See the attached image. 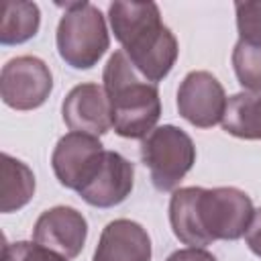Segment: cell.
Returning a JSON list of instances; mask_svg holds the SVG:
<instances>
[{
    "instance_id": "cell-1",
    "label": "cell",
    "mask_w": 261,
    "mask_h": 261,
    "mask_svg": "<svg viewBox=\"0 0 261 261\" xmlns=\"http://www.w3.org/2000/svg\"><path fill=\"white\" fill-rule=\"evenodd\" d=\"M108 18L116 41L149 82H161L177 59V39L161 22L155 2H112Z\"/></svg>"
},
{
    "instance_id": "cell-2",
    "label": "cell",
    "mask_w": 261,
    "mask_h": 261,
    "mask_svg": "<svg viewBox=\"0 0 261 261\" xmlns=\"http://www.w3.org/2000/svg\"><path fill=\"white\" fill-rule=\"evenodd\" d=\"M102 82L116 135L124 139H145L155 130L161 116L159 90L137 71L124 51H114L110 55Z\"/></svg>"
},
{
    "instance_id": "cell-3",
    "label": "cell",
    "mask_w": 261,
    "mask_h": 261,
    "mask_svg": "<svg viewBox=\"0 0 261 261\" xmlns=\"http://www.w3.org/2000/svg\"><path fill=\"white\" fill-rule=\"evenodd\" d=\"M59 6L65 8L55 35L59 57L73 69L94 67L110 45L102 12L90 2H69Z\"/></svg>"
},
{
    "instance_id": "cell-4",
    "label": "cell",
    "mask_w": 261,
    "mask_h": 261,
    "mask_svg": "<svg viewBox=\"0 0 261 261\" xmlns=\"http://www.w3.org/2000/svg\"><path fill=\"white\" fill-rule=\"evenodd\" d=\"M141 157L151 171L153 186L159 192H171L196 163V147L188 133L163 124L143 139Z\"/></svg>"
},
{
    "instance_id": "cell-5",
    "label": "cell",
    "mask_w": 261,
    "mask_h": 261,
    "mask_svg": "<svg viewBox=\"0 0 261 261\" xmlns=\"http://www.w3.org/2000/svg\"><path fill=\"white\" fill-rule=\"evenodd\" d=\"M196 210L208 243L241 239L255 214L251 198L239 188H198Z\"/></svg>"
},
{
    "instance_id": "cell-6",
    "label": "cell",
    "mask_w": 261,
    "mask_h": 261,
    "mask_svg": "<svg viewBox=\"0 0 261 261\" xmlns=\"http://www.w3.org/2000/svg\"><path fill=\"white\" fill-rule=\"evenodd\" d=\"M53 90V75L47 63L33 55L10 59L0 73V96L14 110H33L45 104Z\"/></svg>"
},
{
    "instance_id": "cell-7",
    "label": "cell",
    "mask_w": 261,
    "mask_h": 261,
    "mask_svg": "<svg viewBox=\"0 0 261 261\" xmlns=\"http://www.w3.org/2000/svg\"><path fill=\"white\" fill-rule=\"evenodd\" d=\"M104 155L106 149L98 137L67 133L57 141L51 155V165L61 186L80 192L100 171Z\"/></svg>"
},
{
    "instance_id": "cell-8",
    "label": "cell",
    "mask_w": 261,
    "mask_h": 261,
    "mask_svg": "<svg viewBox=\"0 0 261 261\" xmlns=\"http://www.w3.org/2000/svg\"><path fill=\"white\" fill-rule=\"evenodd\" d=\"M226 94L210 71H190L177 90V110L194 126L210 128L222 122Z\"/></svg>"
},
{
    "instance_id": "cell-9",
    "label": "cell",
    "mask_w": 261,
    "mask_h": 261,
    "mask_svg": "<svg viewBox=\"0 0 261 261\" xmlns=\"http://www.w3.org/2000/svg\"><path fill=\"white\" fill-rule=\"evenodd\" d=\"M35 243L63 255L65 259H73L82 253L86 237H88V222L82 212L71 206H55L45 210L33 230Z\"/></svg>"
},
{
    "instance_id": "cell-10",
    "label": "cell",
    "mask_w": 261,
    "mask_h": 261,
    "mask_svg": "<svg viewBox=\"0 0 261 261\" xmlns=\"http://www.w3.org/2000/svg\"><path fill=\"white\" fill-rule=\"evenodd\" d=\"M61 114L71 133L100 137L112 126L108 98L98 84H80L71 88L61 104Z\"/></svg>"
},
{
    "instance_id": "cell-11",
    "label": "cell",
    "mask_w": 261,
    "mask_h": 261,
    "mask_svg": "<svg viewBox=\"0 0 261 261\" xmlns=\"http://www.w3.org/2000/svg\"><path fill=\"white\" fill-rule=\"evenodd\" d=\"M133 163L116 151H106L100 171L77 194L90 206L110 208L126 200V196L133 190Z\"/></svg>"
},
{
    "instance_id": "cell-12",
    "label": "cell",
    "mask_w": 261,
    "mask_h": 261,
    "mask_svg": "<svg viewBox=\"0 0 261 261\" xmlns=\"http://www.w3.org/2000/svg\"><path fill=\"white\" fill-rule=\"evenodd\" d=\"M92 261H151V239L135 220H112L104 226Z\"/></svg>"
},
{
    "instance_id": "cell-13",
    "label": "cell",
    "mask_w": 261,
    "mask_h": 261,
    "mask_svg": "<svg viewBox=\"0 0 261 261\" xmlns=\"http://www.w3.org/2000/svg\"><path fill=\"white\" fill-rule=\"evenodd\" d=\"M0 210L4 214L27 206L35 194V175L31 167L8 153L0 157Z\"/></svg>"
},
{
    "instance_id": "cell-14",
    "label": "cell",
    "mask_w": 261,
    "mask_h": 261,
    "mask_svg": "<svg viewBox=\"0 0 261 261\" xmlns=\"http://www.w3.org/2000/svg\"><path fill=\"white\" fill-rule=\"evenodd\" d=\"M222 128L239 139H261V94L239 92L226 100Z\"/></svg>"
},
{
    "instance_id": "cell-15",
    "label": "cell",
    "mask_w": 261,
    "mask_h": 261,
    "mask_svg": "<svg viewBox=\"0 0 261 261\" xmlns=\"http://www.w3.org/2000/svg\"><path fill=\"white\" fill-rule=\"evenodd\" d=\"M41 24V12L35 2L4 0L0 4V43L18 45L33 39Z\"/></svg>"
},
{
    "instance_id": "cell-16",
    "label": "cell",
    "mask_w": 261,
    "mask_h": 261,
    "mask_svg": "<svg viewBox=\"0 0 261 261\" xmlns=\"http://www.w3.org/2000/svg\"><path fill=\"white\" fill-rule=\"evenodd\" d=\"M196 194L198 188H179L173 192L169 202V222L173 228V234L190 247H206L210 245L200 228L198 222V210H196Z\"/></svg>"
},
{
    "instance_id": "cell-17",
    "label": "cell",
    "mask_w": 261,
    "mask_h": 261,
    "mask_svg": "<svg viewBox=\"0 0 261 261\" xmlns=\"http://www.w3.org/2000/svg\"><path fill=\"white\" fill-rule=\"evenodd\" d=\"M232 67L243 88L249 92H261V45L237 41L232 49Z\"/></svg>"
},
{
    "instance_id": "cell-18",
    "label": "cell",
    "mask_w": 261,
    "mask_h": 261,
    "mask_svg": "<svg viewBox=\"0 0 261 261\" xmlns=\"http://www.w3.org/2000/svg\"><path fill=\"white\" fill-rule=\"evenodd\" d=\"M239 41L249 45H261V0L234 2Z\"/></svg>"
},
{
    "instance_id": "cell-19",
    "label": "cell",
    "mask_w": 261,
    "mask_h": 261,
    "mask_svg": "<svg viewBox=\"0 0 261 261\" xmlns=\"http://www.w3.org/2000/svg\"><path fill=\"white\" fill-rule=\"evenodd\" d=\"M2 261H67L63 255L29 241L6 243L2 247Z\"/></svg>"
},
{
    "instance_id": "cell-20",
    "label": "cell",
    "mask_w": 261,
    "mask_h": 261,
    "mask_svg": "<svg viewBox=\"0 0 261 261\" xmlns=\"http://www.w3.org/2000/svg\"><path fill=\"white\" fill-rule=\"evenodd\" d=\"M245 241H247V247L257 255L261 257V208L255 210L253 214V220L245 232Z\"/></svg>"
},
{
    "instance_id": "cell-21",
    "label": "cell",
    "mask_w": 261,
    "mask_h": 261,
    "mask_svg": "<svg viewBox=\"0 0 261 261\" xmlns=\"http://www.w3.org/2000/svg\"><path fill=\"white\" fill-rule=\"evenodd\" d=\"M165 261H216V257L204 251L202 247H188V249H179L171 253Z\"/></svg>"
}]
</instances>
